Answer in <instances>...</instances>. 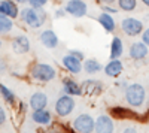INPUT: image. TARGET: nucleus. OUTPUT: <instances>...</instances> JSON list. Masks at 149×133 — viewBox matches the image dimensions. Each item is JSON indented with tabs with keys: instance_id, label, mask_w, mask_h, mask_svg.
I'll list each match as a JSON object with an SVG mask.
<instances>
[{
	"instance_id": "16",
	"label": "nucleus",
	"mask_w": 149,
	"mask_h": 133,
	"mask_svg": "<svg viewBox=\"0 0 149 133\" xmlns=\"http://www.w3.org/2000/svg\"><path fill=\"white\" fill-rule=\"evenodd\" d=\"M48 105V97L46 94L42 93V91H37L34 93L31 97H30V106L33 111H37V109H45Z\"/></svg>"
},
{
	"instance_id": "30",
	"label": "nucleus",
	"mask_w": 149,
	"mask_h": 133,
	"mask_svg": "<svg viewBox=\"0 0 149 133\" xmlns=\"http://www.w3.org/2000/svg\"><path fill=\"white\" fill-rule=\"evenodd\" d=\"M5 121H6V112H5V109H3V108L0 106V126H2Z\"/></svg>"
},
{
	"instance_id": "33",
	"label": "nucleus",
	"mask_w": 149,
	"mask_h": 133,
	"mask_svg": "<svg viewBox=\"0 0 149 133\" xmlns=\"http://www.w3.org/2000/svg\"><path fill=\"white\" fill-rule=\"evenodd\" d=\"M17 3H29V0H15Z\"/></svg>"
},
{
	"instance_id": "32",
	"label": "nucleus",
	"mask_w": 149,
	"mask_h": 133,
	"mask_svg": "<svg viewBox=\"0 0 149 133\" xmlns=\"http://www.w3.org/2000/svg\"><path fill=\"white\" fill-rule=\"evenodd\" d=\"M6 69H8V66L5 63V60H0V72H5Z\"/></svg>"
},
{
	"instance_id": "8",
	"label": "nucleus",
	"mask_w": 149,
	"mask_h": 133,
	"mask_svg": "<svg viewBox=\"0 0 149 133\" xmlns=\"http://www.w3.org/2000/svg\"><path fill=\"white\" fill-rule=\"evenodd\" d=\"M82 94L93 97V96H98L103 91V84L97 79H85L82 84Z\"/></svg>"
},
{
	"instance_id": "5",
	"label": "nucleus",
	"mask_w": 149,
	"mask_h": 133,
	"mask_svg": "<svg viewBox=\"0 0 149 133\" xmlns=\"http://www.w3.org/2000/svg\"><path fill=\"white\" fill-rule=\"evenodd\" d=\"M74 109V99L70 94H63L60 96L55 102V112L58 117H67L72 114V111Z\"/></svg>"
},
{
	"instance_id": "14",
	"label": "nucleus",
	"mask_w": 149,
	"mask_h": 133,
	"mask_svg": "<svg viewBox=\"0 0 149 133\" xmlns=\"http://www.w3.org/2000/svg\"><path fill=\"white\" fill-rule=\"evenodd\" d=\"M148 55V45L142 42H134L130 46V57L133 60H143Z\"/></svg>"
},
{
	"instance_id": "24",
	"label": "nucleus",
	"mask_w": 149,
	"mask_h": 133,
	"mask_svg": "<svg viewBox=\"0 0 149 133\" xmlns=\"http://www.w3.org/2000/svg\"><path fill=\"white\" fill-rule=\"evenodd\" d=\"M0 96H2L8 103H14L15 102V94L12 93V90H9L5 84H0Z\"/></svg>"
},
{
	"instance_id": "2",
	"label": "nucleus",
	"mask_w": 149,
	"mask_h": 133,
	"mask_svg": "<svg viewBox=\"0 0 149 133\" xmlns=\"http://www.w3.org/2000/svg\"><path fill=\"white\" fill-rule=\"evenodd\" d=\"M146 99V91L142 84H130L125 88V100L130 106L139 108Z\"/></svg>"
},
{
	"instance_id": "1",
	"label": "nucleus",
	"mask_w": 149,
	"mask_h": 133,
	"mask_svg": "<svg viewBox=\"0 0 149 133\" xmlns=\"http://www.w3.org/2000/svg\"><path fill=\"white\" fill-rule=\"evenodd\" d=\"M19 17L22 22H26L30 29H39L46 21V12L42 8H24L19 12Z\"/></svg>"
},
{
	"instance_id": "34",
	"label": "nucleus",
	"mask_w": 149,
	"mask_h": 133,
	"mask_svg": "<svg viewBox=\"0 0 149 133\" xmlns=\"http://www.w3.org/2000/svg\"><path fill=\"white\" fill-rule=\"evenodd\" d=\"M102 2H103V3H107V5H109V3H113L115 0H102Z\"/></svg>"
},
{
	"instance_id": "12",
	"label": "nucleus",
	"mask_w": 149,
	"mask_h": 133,
	"mask_svg": "<svg viewBox=\"0 0 149 133\" xmlns=\"http://www.w3.org/2000/svg\"><path fill=\"white\" fill-rule=\"evenodd\" d=\"M40 42L43 43V46H46V48H49V50H52V48H55V46H58V36H57V33L54 32V30H51V29H46V30H43L42 33H40Z\"/></svg>"
},
{
	"instance_id": "35",
	"label": "nucleus",
	"mask_w": 149,
	"mask_h": 133,
	"mask_svg": "<svg viewBox=\"0 0 149 133\" xmlns=\"http://www.w3.org/2000/svg\"><path fill=\"white\" fill-rule=\"evenodd\" d=\"M134 130H136L134 127H127V129H125V132H134Z\"/></svg>"
},
{
	"instance_id": "29",
	"label": "nucleus",
	"mask_w": 149,
	"mask_h": 133,
	"mask_svg": "<svg viewBox=\"0 0 149 133\" xmlns=\"http://www.w3.org/2000/svg\"><path fill=\"white\" fill-rule=\"evenodd\" d=\"M103 12H107V14H116L118 12V9H115V8H112V6H103Z\"/></svg>"
},
{
	"instance_id": "10",
	"label": "nucleus",
	"mask_w": 149,
	"mask_h": 133,
	"mask_svg": "<svg viewBox=\"0 0 149 133\" xmlns=\"http://www.w3.org/2000/svg\"><path fill=\"white\" fill-rule=\"evenodd\" d=\"M63 66L66 67L67 72H70V74H73V75H76V74H79V72L82 70V60L76 58V57L72 55V54H67V55L63 57Z\"/></svg>"
},
{
	"instance_id": "23",
	"label": "nucleus",
	"mask_w": 149,
	"mask_h": 133,
	"mask_svg": "<svg viewBox=\"0 0 149 133\" xmlns=\"http://www.w3.org/2000/svg\"><path fill=\"white\" fill-rule=\"evenodd\" d=\"M14 24H12V18L6 15H0V34H6L12 30Z\"/></svg>"
},
{
	"instance_id": "31",
	"label": "nucleus",
	"mask_w": 149,
	"mask_h": 133,
	"mask_svg": "<svg viewBox=\"0 0 149 133\" xmlns=\"http://www.w3.org/2000/svg\"><path fill=\"white\" fill-rule=\"evenodd\" d=\"M64 14H67V12H66V9H58V10L55 12V18H60V17H64Z\"/></svg>"
},
{
	"instance_id": "21",
	"label": "nucleus",
	"mask_w": 149,
	"mask_h": 133,
	"mask_svg": "<svg viewBox=\"0 0 149 133\" xmlns=\"http://www.w3.org/2000/svg\"><path fill=\"white\" fill-rule=\"evenodd\" d=\"M110 114L118 118H137V114H134L133 111L127 109V108H121V106H115L110 109Z\"/></svg>"
},
{
	"instance_id": "20",
	"label": "nucleus",
	"mask_w": 149,
	"mask_h": 133,
	"mask_svg": "<svg viewBox=\"0 0 149 133\" xmlns=\"http://www.w3.org/2000/svg\"><path fill=\"white\" fill-rule=\"evenodd\" d=\"M122 51H124L122 39L115 36V38L112 39V43H110V58H119L122 55Z\"/></svg>"
},
{
	"instance_id": "15",
	"label": "nucleus",
	"mask_w": 149,
	"mask_h": 133,
	"mask_svg": "<svg viewBox=\"0 0 149 133\" xmlns=\"http://www.w3.org/2000/svg\"><path fill=\"white\" fill-rule=\"evenodd\" d=\"M122 72V62L119 58H110V62L104 66V74L110 78H116Z\"/></svg>"
},
{
	"instance_id": "22",
	"label": "nucleus",
	"mask_w": 149,
	"mask_h": 133,
	"mask_svg": "<svg viewBox=\"0 0 149 133\" xmlns=\"http://www.w3.org/2000/svg\"><path fill=\"white\" fill-rule=\"evenodd\" d=\"M84 70L86 72V74H97V72L102 70V64L97 62L95 58H88V60H84Z\"/></svg>"
},
{
	"instance_id": "4",
	"label": "nucleus",
	"mask_w": 149,
	"mask_h": 133,
	"mask_svg": "<svg viewBox=\"0 0 149 133\" xmlns=\"http://www.w3.org/2000/svg\"><path fill=\"white\" fill-rule=\"evenodd\" d=\"M73 130H76L79 133H91L95 130V120L90 114H81L74 118Z\"/></svg>"
},
{
	"instance_id": "19",
	"label": "nucleus",
	"mask_w": 149,
	"mask_h": 133,
	"mask_svg": "<svg viewBox=\"0 0 149 133\" xmlns=\"http://www.w3.org/2000/svg\"><path fill=\"white\" fill-rule=\"evenodd\" d=\"M97 20H98V22L102 24V27H103L107 33H112V32L115 30V21H113V18H112V15L107 14V12H103V14H100Z\"/></svg>"
},
{
	"instance_id": "11",
	"label": "nucleus",
	"mask_w": 149,
	"mask_h": 133,
	"mask_svg": "<svg viewBox=\"0 0 149 133\" xmlns=\"http://www.w3.org/2000/svg\"><path fill=\"white\" fill-rule=\"evenodd\" d=\"M0 15H6L15 20L19 17V10L12 0H0Z\"/></svg>"
},
{
	"instance_id": "6",
	"label": "nucleus",
	"mask_w": 149,
	"mask_h": 133,
	"mask_svg": "<svg viewBox=\"0 0 149 133\" xmlns=\"http://www.w3.org/2000/svg\"><path fill=\"white\" fill-rule=\"evenodd\" d=\"M121 29L127 36H137L143 32V22L136 18H125L121 22Z\"/></svg>"
},
{
	"instance_id": "25",
	"label": "nucleus",
	"mask_w": 149,
	"mask_h": 133,
	"mask_svg": "<svg viewBox=\"0 0 149 133\" xmlns=\"http://www.w3.org/2000/svg\"><path fill=\"white\" fill-rule=\"evenodd\" d=\"M116 2L119 5V9L125 10V12L134 10L136 6H137V0H116Z\"/></svg>"
},
{
	"instance_id": "27",
	"label": "nucleus",
	"mask_w": 149,
	"mask_h": 133,
	"mask_svg": "<svg viewBox=\"0 0 149 133\" xmlns=\"http://www.w3.org/2000/svg\"><path fill=\"white\" fill-rule=\"evenodd\" d=\"M69 54L74 55L76 58H79V60H82V62H84V52H82V51H79V50H70Z\"/></svg>"
},
{
	"instance_id": "18",
	"label": "nucleus",
	"mask_w": 149,
	"mask_h": 133,
	"mask_svg": "<svg viewBox=\"0 0 149 133\" xmlns=\"http://www.w3.org/2000/svg\"><path fill=\"white\" fill-rule=\"evenodd\" d=\"M31 118H33V121H34L36 124L46 126V124L51 123L52 115H51V112H49V111L46 109V108H45V109H37V111H33Z\"/></svg>"
},
{
	"instance_id": "13",
	"label": "nucleus",
	"mask_w": 149,
	"mask_h": 133,
	"mask_svg": "<svg viewBox=\"0 0 149 133\" xmlns=\"http://www.w3.org/2000/svg\"><path fill=\"white\" fill-rule=\"evenodd\" d=\"M113 121L107 115H100L95 120V132L98 133H110L113 132Z\"/></svg>"
},
{
	"instance_id": "7",
	"label": "nucleus",
	"mask_w": 149,
	"mask_h": 133,
	"mask_svg": "<svg viewBox=\"0 0 149 133\" xmlns=\"http://www.w3.org/2000/svg\"><path fill=\"white\" fill-rule=\"evenodd\" d=\"M66 12L69 15L74 17V18H81V17H85L86 15V3L84 0H69L64 6Z\"/></svg>"
},
{
	"instance_id": "17",
	"label": "nucleus",
	"mask_w": 149,
	"mask_h": 133,
	"mask_svg": "<svg viewBox=\"0 0 149 133\" xmlns=\"http://www.w3.org/2000/svg\"><path fill=\"white\" fill-rule=\"evenodd\" d=\"M63 91L66 94H70V96H82V85H79V84L76 81L73 79H63Z\"/></svg>"
},
{
	"instance_id": "3",
	"label": "nucleus",
	"mask_w": 149,
	"mask_h": 133,
	"mask_svg": "<svg viewBox=\"0 0 149 133\" xmlns=\"http://www.w3.org/2000/svg\"><path fill=\"white\" fill-rule=\"evenodd\" d=\"M30 75L33 79L39 81V82H49L52 81L57 75L55 69L51 64H46V63H34L31 66L30 70Z\"/></svg>"
},
{
	"instance_id": "9",
	"label": "nucleus",
	"mask_w": 149,
	"mask_h": 133,
	"mask_svg": "<svg viewBox=\"0 0 149 133\" xmlns=\"http://www.w3.org/2000/svg\"><path fill=\"white\" fill-rule=\"evenodd\" d=\"M12 50L15 54H27L30 51V41L27 39V36L24 34L15 36L12 39Z\"/></svg>"
},
{
	"instance_id": "28",
	"label": "nucleus",
	"mask_w": 149,
	"mask_h": 133,
	"mask_svg": "<svg viewBox=\"0 0 149 133\" xmlns=\"http://www.w3.org/2000/svg\"><path fill=\"white\" fill-rule=\"evenodd\" d=\"M142 41L149 46V29H146V30L143 32V34H142Z\"/></svg>"
},
{
	"instance_id": "36",
	"label": "nucleus",
	"mask_w": 149,
	"mask_h": 133,
	"mask_svg": "<svg viewBox=\"0 0 149 133\" xmlns=\"http://www.w3.org/2000/svg\"><path fill=\"white\" fill-rule=\"evenodd\" d=\"M142 3L146 5V6H149V0H142Z\"/></svg>"
},
{
	"instance_id": "37",
	"label": "nucleus",
	"mask_w": 149,
	"mask_h": 133,
	"mask_svg": "<svg viewBox=\"0 0 149 133\" xmlns=\"http://www.w3.org/2000/svg\"><path fill=\"white\" fill-rule=\"evenodd\" d=\"M0 46H2V41H0Z\"/></svg>"
},
{
	"instance_id": "26",
	"label": "nucleus",
	"mask_w": 149,
	"mask_h": 133,
	"mask_svg": "<svg viewBox=\"0 0 149 133\" xmlns=\"http://www.w3.org/2000/svg\"><path fill=\"white\" fill-rule=\"evenodd\" d=\"M48 3V0H29V5L33 8H43Z\"/></svg>"
}]
</instances>
